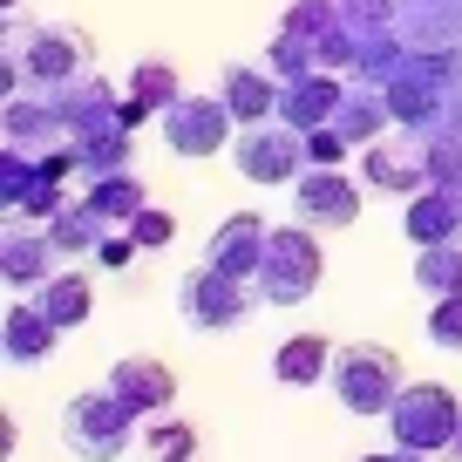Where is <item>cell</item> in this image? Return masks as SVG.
I'll return each mask as SVG.
<instances>
[{"label": "cell", "instance_id": "obj_1", "mask_svg": "<svg viewBox=\"0 0 462 462\" xmlns=\"http://www.w3.org/2000/svg\"><path fill=\"white\" fill-rule=\"evenodd\" d=\"M88 75V42L75 28H42V21H14L7 28V88H61Z\"/></svg>", "mask_w": 462, "mask_h": 462}, {"label": "cell", "instance_id": "obj_2", "mask_svg": "<svg viewBox=\"0 0 462 462\" xmlns=\"http://www.w3.org/2000/svg\"><path fill=\"white\" fill-rule=\"evenodd\" d=\"M327 388H333V402H340L346 415L374 421V415H388V402L408 388L402 354H394V346H374V340H354V346H340V354H333Z\"/></svg>", "mask_w": 462, "mask_h": 462}, {"label": "cell", "instance_id": "obj_3", "mask_svg": "<svg viewBox=\"0 0 462 462\" xmlns=\"http://www.w3.org/2000/svg\"><path fill=\"white\" fill-rule=\"evenodd\" d=\"M388 435L394 448H415V456H448V442H456L462 429V402L442 388V381H408L402 394L388 402Z\"/></svg>", "mask_w": 462, "mask_h": 462}, {"label": "cell", "instance_id": "obj_4", "mask_svg": "<svg viewBox=\"0 0 462 462\" xmlns=\"http://www.w3.org/2000/svg\"><path fill=\"white\" fill-rule=\"evenodd\" d=\"M136 415H143V408L123 402V394L102 381V388L75 394V402L61 408V435H69L75 456H88V462H116L123 448L136 442Z\"/></svg>", "mask_w": 462, "mask_h": 462}, {"label": "cell", "instance_id": "obj_5", "mask_svg": "<svg viewBox=\"0 0 462 462\" xmlns=\"http://www.w3.org/2000/svg\"><path fill=\"white\" fill-rule=\"evenodd\" d=\"M319 273H327V259H319V231L286 225V231H273V245H265L259 273H252V292H259L265 306H300V300H313Z\"/></svg>", "mask_w": 462, "mask_h": 462}, {"label": "cell", "instance_id": "obj_6", "mask_svg": "<svg viewBox=\"0 0 462 462\" xmlns=\"http://www.w3.org/2000/svg\"><path fill=\"white\" fill-rule=\"evenodd\" d=\"M252 279H238V273H225V265H190L184 279H177V306H184V327H198V333H225V327H238V319L252 313Z\"/></svg>", "mask_w": 462, "mask_h": 462}, {"label": "cell", "instance_id": "obj_7", "mask_svg": "<svg viewBox=\"0 0 462 462\" xmlns=\"http://www.w3.org/2000/svg\"><path fill=\"white\" fill-rule=\"evenodd\" d=\"M231 163H238V177H252V184H300V171L313 157H306V130H292V123H245V130L231 136Z\"/></svg>", "mask_w": 462, "mask_h": 462}, {"label": "cell", "instance_id": "obj_8", "mask_svg": "<svg viewBox=\"0 0 462 462\" xmlns=\"http://www.w3.org/2000/svg\"><path fill=\"white\" fill-rule=\"evenodd\" d=\"M361 217V190L340 177V163H306L292 184V225L306 231H346Z\"/></svg>", "mask_w": 462, "mask_h": 462}, {"label": "cell", "instance_id": "obj_9", "mask_svg": "<svg viewBox=\"0 0 462 462\" xmlns=\"http://www.w3.org/2000/svg\"><path fill=\"white\" fill-rule=\"evenodd\" d=\"M231 102L225 96H177L171 109H163V136H171L177 157H217V150H231Z\"/></svg>", "mask_w": 462, "mask_h": 462}, {"label": "cell", "instance_id": "obj_10", "mask_svg": "<svg viewBox=\"0 0 462 462\" xmlns=\"http://www.w3.org/2000/svg\"><path fill=\"white\" fill-rule=\"evenodd\" d=\"M367 184L388 198H415L421 184H435V143L421 130H402L394 143H367Z\"/></svg>", "mask_w": 462, "mask_h": 462}, {"label": "cell", "instance_id": "obj_11", "mask_svg": "<svg viewBox=\"0 0 462 462\" xmlns=\"http://www.w3.org/2000/svg\"><path fill=\"white\" fill-rule=\"evenodd\" d=\"M265 245H273V225H265L259 211H238V217H225V225L211 231L204 259L225 265V273H238V279H252V273H259V259H265Z\"/></svg>", "mask_w": 462, "mask_h": 462}, {"label": "cell", "instance_id": "obj_12", "mask_svg": "<svg viewBox=\"0 0 462 462\" xmlns=\"http://www.w3.org/2000/svg\"><path fill=\"white\" fill-rule=\"evenodd\" d=\"M340 96H346V88L333 82V69H313V75H300V82H279V123H292V130H319V123H333Z\"/></svg>", "mask_w": 462, "mask_h": 462}, {"label": "cell", "instance_id": "obj_13", "mask_svg": "<svg viewBox=\"0 0 462 462\" xmlns=\"http://www.w3.org/2000/svg\"><path fill=\"white\" fill-rule=\"evenodd\" d=\"M48 273H61V245L48 238V225L34 231V217H21V225L7 231V286H14V292H34Z\"/></svg>", "mask_w": 462, "mask_h": 462}, {"label": "cell", "instance_id": "obj_14", "mask_svg": "<svg viewBox=\"0 0 462 462\" xmlns=\"http://www.w3.org/2000/svg\"><path fill=\"white\" fill-rule=\"evenodd\" d=\"M109 388L123 394V402H136L143 415H157V408L177 402V374L163 361H150V354H130V361H109Z\"/></svg>", "mask_w": 462, "mask_h": 462}, {"label": "cell", "instance_id": "obj_15", "mask_svg": "<svg viewBox=\"0 0 462 462\" xmlns=\"http://www.w3.org/2000/svg\"><path fill=\"white\" fill-rule=\"evenodd\" d=\"M217 96L231 102L238 123H273V116H279V75L273 69H245V61H238V69L217 75Z\"/></svg>", "mask_w": 462, "mask_h": 462}, {"label": "cell", "instance_id": "obj_16", "mask_svg": "<svg viewBox=\"0 0 462 462\" xmlns=\"http://www.w3.org/2000/svg\"><path fill=\"white\" fill-rule=\"evenodd\" d=\"M55 340H61V327L21 292V306H7V361L14 367H42L48 354H55Z\"/></svg>", "mask_w": 462, "mask_h": 462}, {"label": "cell", "instance_id": "obj_17", "mask_svg": "<svg viewBox=\"0 0 462 462\" xmlns=\"http://www.w3.org/2000/svg\"><path fill=\"white\" fill-rule=\"evenodd\" d=\"M408 238H415V245H448V238H462V198L448 184L421 190V198L408 204Z\"/></svg>", "mask_w": 462, "mask_h": 462}, {"label": "cell", "instance_id": "obj_18", "mask_svg": "<svg viewBox=\"0 0 462 462\" xmlns=\"http://www.w3.org/2000/svg\"><path fill=\"white\" fill-rule=\"evenodd\" d=\"M177 88H184V82H177L171 61H136V69H130V96H123V116H130V130L143 123V116H163V109H171Z\"/></svg>", "mask_w": 462, "mask_h": 462}, {"label": "cell", "instance_id": "obj_19", "mask_svg": "<svg viewBox=\"0 0 462 462\" xmlns=\"http://www.w3.org/2000/svg\"><path fill=\"white\" fill-rule=\"evenodd\" d=\"M273 374L286 381V388H319V381L333 374V346L319 340V333H292L273 354Z\"/></svg>", "mask_w": 462, "mask_h": 462}, {"label": "cell", "instance_id": "obj_20", "mask_svg": "<svg viewBox=\"0 0 462 462\" xmlns=\"http://www.w3.org/2000/svg\"><path fill=\"white\" fill-rule=\"evenodd\" d=\"M28 300L42 306V313L55 319L61 333H69V327H82V319H88V279H82V273H48L42 286L28 292Z\"/></svg>", "mask_w": 462, "mask_h": 462}, {"label": "cell", "instance_id": "obj_21", "mask_svg": "<svg viewBox=\"0 0 462 462\" xmlns=\"http://www.w3.org/2000/svg\"><path fill=\"white\" fill-rule=\"evenodd\" d=\"M109 231H116V225H109V217H102V211H96V204H88V198L61 204V211L48 217V238H55L61 252H96L102 238H109Z\"/></svg>", "mask_w": 462, "mask_h": 462}, {"label": "cell", "instance_id": "obj_22", "mask_svg": "<svg viewBox=\"0 0 462 462\" xmlns=\"http://www.w3.org/2000/svg\"><path fill=\"white\" fill-rule=\"evenodd\" d=\"M88 204H96V211L109 217L116 231H123V225H130V217L143 211L150 198H143V184H136L130 171H109V177H88Z\"/></svg>", "mask_w": 462, "mask_h": 462}, {"label": "cell", "instance_id": "obj_23", "mask_svg": "<svg viewBox=\"0 0 462 462\" xmlns=\"http://www.w3.org/2000/svg\"><path fill=\"white\" fill-rule=\"evenodd\" d=\"M415 286L429 292V300H448V292H462V238H448V245H429L415 259Z\"/></svg>", "mask_w": 462, "mask_h": 462}, {"label": "cell", "instance_id": "obj_24", "mask_svg": "<svg viewBox=\"0 0 462 462\" xmlns=\"http://www.w3.org/2000/svg\"><path fill=\"white\" fill-rule=\"evenodd\" d=\"M143 442H150V456H157V462H190V456H198V435H190L184 421H150Z\"/></svg>", "mask_w": 462, "mask_h": 462}, {"label": "cell", "instance_id": "obj_25", "mask_svg": "<svg viewBox=\"0 0 462 462\" xmlns=\"http://www.w3.org/2000/svg\"><path fill=\"white\" fill-rule=\"evenodd\" d=\"M421 327H429V340H435V346H448V354H462V292H448V300H435Z\"/></svg>", "mask_w": 462, "mask_h": 462}, {"label": "cell", "instance_id": "obj_26", "mask_svg": "<svg viewBox=\"0 0 462 462\" xmlns=\"http://www.w3.org/2000/svg\"><path fill=\"white\" fill-rule=\"evenodd\" d=\"M340 14H346V28L354 34H381V28H394V0H340Z\"/></svg>", "mask_w": 462, "mask_h": 462}, {"label": "cell", "instance_id": "obj_27", "mask_svg": "<svg viewBox=\"0 0 462 462\" xmlns=\"http://www.w3.org/2000/svg\"><path fill=\"white\" fill-rule=\"evenodd\" d=\"M130 238H136L143 252H157V245H171V238H177V217L157 211V204H143V211L130 217Z\"/></svg>", "mask_w": 462, "mask_h": 462}, {"label": "cell", "instance_id": "obj_28", "mask_svg": "<svg viewBox=\"0 0 462 462\" xmlns=\"http://www.w3.org/2000/svg\"><path fill=\"white\" fill-rule=\"evenodd\" d=\"M136 252H143V245H136L130 231H109V238L96 245V265H102V273H123V265H130Z\"/></svg>", "mask_w": 462, "mask_h": 462}, {"label": "cell", "instance_id": "obj_29", "mask_svg": "<svg viewBox=\"0 0 462 462\" xmlns=\"http://www.w3.org/2000/svg\"><path fill=\"white\" fill-rule=\"evenodd\" d=\"M361 462H408V448H394V456H361Z\"/></svg>", "mask_w": 462, "mask_h": 462}, {"label": "cell", "instance_id": "obj_30", "mask_svg": "<svg viewBox=\"0 0 462 462\" xmlns=\"http://www.w3.org/2000/svg\"><path fill=\"white\" fill-rule=\"evenodd\" d=\"M448 456H456V462H462V429H456V442H448Z\"/></svg>", "mask_w": 462, "mask_h": 462}, {"label": "cell", "instance_id": "obj_31", "mask_svg": "<svg viewBox=\"0 0 462 462\" xmlns=\"http://www.w3.org/2000/svg\"><path fill=\"white\" fill-rule=\"evenodd\" d=\"M408 462H435V456H415V448H408Z\"/></svg>", "mask_w": 462, "mask_h": 462}, {"label": "cell", "instance_id": "obj_32", "mask_svg": "<svg viewBox=\"0 0 462 462\" xmlns=\"http://www.w3.org/2000/svg\"><path fill=\"white\" fill-rule=\"evenodd\" d=\"M7 7H21V0H7Z\"/></svg>", "mask_w": 462, "mask_h": 462}]
</instances>
